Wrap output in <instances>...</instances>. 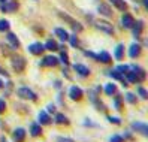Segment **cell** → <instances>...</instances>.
Here are the masks:
<instances>
[{
  "instance_id": "30bf717a",
  "label": "cell",
  "mask_w": 148,
  "mask_h": 142,
  "mask_svg": "<svg viewBox=\"0 0 148 142\" xmlns=\"http://www.w3.org/2000/svg\"><path fill=\"white\" fill-rule=\"evenodd\" d=\"M96 25H97L99 30H103V32L108 33V34H114V27H112L109 23H106V21H97V23H96Z\"/></svg>"
},
{
  "instance_id": "f35d334b",
  "label": "cell",
  "mask_w": 148,
  "mask_h": 142,
  "mask_svg": "<svg viewBox=\"0 0 148 142\" xmlns=\"http://www.w3.org/2000/svg\"><path fill=\"white\" fill-rule=\"evenodd\" d=\"M84 56H87V57H91V58H94V60H97V56H96L94 52H91V51H84Z\"/></svg>"
},
{
  "instance_id": "ac0fdd59",
  "label": "cell",
  "mask_w": 148,
  "mask_h": 142,
  "mask_svg": "<svg viewBox=\"0 0 148 142\" xmlns=\"http://www.w3.org/2000/svg\"><path fill=\"white\" fill-rule=\"evenodd\" d=\"M6 40L11 43V47H12L14 49L20 48V40H18V38H16L14 33H8V36H6Z\"/></svg>"
},
{
  "instance_id": "ffe728a7",
  "label": "cell",
  "mask_w": 148,
  "mask_h": 142,
  "mask_svg": "<svg viewBox=\"0 0 148 142\" xmlns=\"http://www.w3.org/2000/svg\"><path fill=\"white\" fill-rule=\"evenodd\" d=\"M97 60H100L103 64H109L111 63V56L108 51H100V54L97 56Z\"/></svg>"
},
{
  "instance_id": "d590c367",
  "label": "cell",
  "mask_w": 148,
  "mask_h": 142,
  "mask_svg": "<svg viewBox=\"0 0 148 142\" xmlns=\"http://www.w3.org/2000/svg\"><path fill=\"white\" fill-rule=\"evenodd\" d=\"M57 142H75V141L71 139V138H66V136H58L57 138Z\"/></svg>"
},
{
  "instance_id": "44dd1931",
  "label": "cell",
  "mask_w": 148,
  "mask_h": 142,
  "mask_svg": "<svg viewBox=\"0 0 148 142\" xmlns=\"http://www.w3.org/2000/svg\"><path fill=\"white\" fill-rule=\"evenodd\" d=\"M109 2L114 5L117 9H120V11H127V3L124 2V0H109Z\"/></svg>"
},
{
  "instance_id": "277c9868",
  "label": "cell",
  "mask_w": 148,
  "mask_h": 142,
  "mask_svg": "<svg viewBox=\"0 0 148 142\" xmlns=\"http://www.w3.org/2000/svg\"><path fill=\"white\" fill-rule=\"evenodd\" d=\"M29 52L30 54H33V56H40L43 51H45V47L42 45L40 42H33V43H30L29 45Z\"/></svg>"
},
{
  "instance_id": "2e32d148",
  "label": "cell",
  "mask_w": 148,
  "mask_h": 142,
  "mask_svg": "<svg viewBox=\"0 0 148 142\" xmlns=\"http://www.w3.org/2000/svg\"><path fill=\"white\" fill-rule=\"evenodd\" d=\"M38 120H39V124H40V126H42V124H43V126H47V124H51V117H49V115H48L45 111H40V112H39Z\"/></svg>"
},
{
  "instance_id": "7c38bea8",
  "label": "cell",
  "mask_w": 148,
  "mask_h": 142,
  "mask_svg": "<svg viewBox=\"0 0 148 142\" xmlns=\"http://www.w3.org/2000/svg\"><path fill=\"white\" fill-rule=\"evenodd\" d=\"M111 78H115V79H118V81H121L123 82V85L124 87H129V82H127V79H126V76L123 75V73H120L117 69H114V70H111V72L108 73Z\"/></svg>"
},
{
  "instance_id": "cb8c5ba5",
  "label": "cell",
  "mask_w": 148,
  "mask_h": 142,
  "mask_svg": "<svg viewBox=\"0 0 148 142\" xmlns=\"http://www.w3.org/2000/svg\"><path fill=\"white\" fill-rule=\"evenodd\" d=\"M124 57V45L123 43H118L117 48H115V58L117 60H123Z\"/></svg>"
},
{
  "instance_id": "603a6c76",
  "label": "cell",
  "mask_w": 148,
  "mask_h": 142,
  "mask_svg": "<svg viewBox=\"0 0 148 142\" xmlns=\"http://www.w3.org/2000/svg\"><path fill=\"white\" fill-rule=\"evenodd\" d=\"M56 32V34L60 38V40H63V42H66L67 39H69V33L64 30V29H56L54 30Z\"/></svg>"
},
{
  "instance_id": "60d3db41",
  "label": "cell",
  "mask_w": 148,
  "mask_h": 142,
  "mask_svg": "<svg viewBox=\"0 0 148 142\" xmlns=\"http://www.w3.org/2000/svg\"><path fill=\"white\" fill-rule=\"evenodd\" d=\"M48 111H49V112H54V111H56V106H54V105H49V106H48Z\"/></svg>"
},
{
  "instance_id": "52a82bcc",
  "label": "cell",
  "mask_w": 148,
  "mask_h": 142,
  "mask_svg": "<svg viewBox=\"0 0 148 142\" xmlns=\"http://www.w3.org/2000/svg\"><path fill=\"white\" fill-rule=\"evenodd\" d=\"M132 129L136 130L138 133H141V135H144V136H148V126L145 123L135 121V123H132Z\"/></svg>"
},
{
  "instance_id": "74e56055",
  "label": "cell",
  "mask_w": 148,
  "mask_h": 142,
  "mask_svg": "<svg viewBox=\"0 0 148 142\" xmlns=\"http://www.w3.org/2000/svg\"><path fill=\"white\" fill-rule=\"evenodd\" d=\"M6 111V102L3 99H0V114H3Z\"/></svg>"
},
{
  "instance_id": "8fae6325",
  "label": "cell",
  "mask_w": 148,
  "mask_h": 142,
  "mask_svg": "<svg viewBox=\"0 0 148 142\" xmlns=\"http://www.w3.org/2000/svg\"><path fill=\"white\" fill-rule=\"evenodd\" d=\"M12 138H14L15 142H24V139H25V130L23 127H16L14 130V133H12Z\"/></svg>"
},
{
  "instance_id": "ab89813d",
  "label": "cell",
  "mask_w": 148,
  "mask_h": 142,
  "mask_svg": "<svg viewBox=\"0 0 148 142\" xmlns=\"http://www.w3.org/2000/svg\"><path fill=\"white\" fill-rule=\"evenodd\" d=\"M0 75H5V76H9V73L6 72V70L3 69V67H0Z\"/></svg>"
},
{
  "instance_id": "6da1fadb",
  "label": "cell",
  "mask_w": 148,
  "mask_h": 142,
  "mask_svg": "<svg viewBox=\"0 0 148 142\" xmlns=\"http://www.w3.org/2000/svg\"><path fill=\"white\" fill-rule=\"evenodd\" d=\"M16 94H18V97H21L23 100H32V102H36L38 100L36 93L32 91L29 87H20L18 90H16Z\"/></svg>"
},
{
  "instance_id": "8992f818",
  "label": "cell",
  "mask_w": 148,
  "mask_h": 142,
  "mask_svg": "<svg viewBox=\"0 0 148 142\" xmlns=\"http://www.w3.org/2000/svg\"><path fill=\"white\" fill-rule=\"evenodd\" d=\"M58 63H60V61H58L57 57H54V56H47V57H43V60L40 61V66H43V67H54V66H57Z\"/></svg>"
},
{
  "instance_id": "ba28073f",
  "label": "cell",
  "mask_w": 148,
  "mask_h": 142,
  "mask_svg": "<svg viewBox=\"0 0 148 142\" xmlns=\"http://www.w3.org/2000/svg\"><path fill=\"white\" fill-rule=\"evenodd\" d=\"M82 96H84V93H82V90L79 87H76V85L71 87V90H69V97H71L72 100H81Z\"/></svg>"
},
{
  "instance_id": "4fadbf2b",
  "label": "cell",
  "mask_w": 148,
  "mask_h": 142,
  "mask_svg": "<svg viewBox=\"0 0 148 142\" xmlns=\"http://www.w3.org/2000/svg\"><path fill=\"white\" fill-rule=\"evenodd\" d=\"M141 45L139 43H132L130 45V49H129V56L132 57V58H136V57H139L141 56Z\"/></svg>"
},
{
  "instance_id": "b9f144b4",
  "label": "cell",
  "mask_w": 148,
  "mask_h": 142,
  "mask_svg": "<svg viewBox=\"0 0 148 142\" xmlns=\"http://www.w3.org/2000/svg\"><path fill=\"white\" fill-rule=\"evenodd\" d=\"M0 88H3V81L0 79Z\"/></svg>"
},
{
  "instance_id": "4dcf8cb0",
  "label": "cell",
  "mask_w": 148,
  "mask_h": 142,
  "mask_svg": "<svg viewBox=\"0 0 148 142\" xmlns=\"http://www.w3.org/2000/svg\"><path fill=\"white\" fill-rule=\"evenodd\" d=\"M129 69H130V66H127V64H120L118 67H117V70L120 73H123V75H126L127 72H129Z\"/></svg>"
},
{
  "instance_id": "484cf974",
  "label": "cell",
  "mask_w": 148,
  "mask_h": 142,
  "mask_svg": "<svg viewBox=\"0 0 148 142\" xmlns=\"http://www.w3.org/2000/svg\"><path fill=\"white\" fill-rule=\"evenodd\" d=\"M105 93H106L108 96L115 94V93H117V85H115L114 82H109V84H106V85H105Z\"/></svg>"
},
{
  "instance_id": "1f68e13d",
  "label": "cell",
  "mask_w": 148,
  "mask_h": 142,
  "mask_svg": "<svg viewBox=\"0 0 148 142\" xmlns=\"http://www.w3.org/2000/svg\"><path fill=\"white\" fill-rule=\"evenodd\" d=\"M138 94L142 97V99H148V93L144 87H138Z\"/></svg>"
},
{
  "instance_id": "5b68a950",
  "label": "cell",
  "mask_w": 148,
  "mask_h": 142,
  "mask_svg": "<svg viewBox=\"0 0 148 142\" xmlns=\"http://www.w3.org/2000/svg\"><path fill=\"white\" fill-rule=\"evenodd\" d=\"M60 16H62V18L64 20V21H67L69 24H71V27L76 32V33H79V32H82V25L78 23V21H75L73 18H71V16H67L66 14H60Z\"/></svg>"
},
{
  "instance_id": "f546056e",
  "label": "cell",
  "mask_w": 148,
  "mask_h": 142,
  "mask_svg": "<svg viewBox=\"0 0 148 142\" xmlns=\"http://www.w3.org/2000/svg\"><path fill=\"white\" fill-rule=\"evenodd\" d=\"M126 100H127L129 103L135 105V103H136V96H135L133 93H127V94H126Z\"/></svg>"
},
{
  "instance_id": "e0dca14e",
  "label": "cell",
  "mask_w": 148,
  "mask_h": 142,
  "mask_svg": "<svg viewBox=\"0 0 148 142\" xmlns=\"http://www.w3.org/2000/svg\"><path fill=\"white\" fill-rule=\"evenodd\" d=\"M30 135H32L33 138H38L39 135H42L40 124H38V123H32V124H30Z\"/></svg>"
},
{
  "instance_id": "d4e9b609",
  "label": "cell",
  "mask_w": 148,
  "mask_h": 142,
  "mask_svg": "<svg viewBox=\"0 0 148 142\" xmlns=\"http://www.w3.org/2000/svg\"><path fill=\"white\" fill-rule=\"evenodd\" d=\"M43 47H45V49H48V51H58V43L53 39H49Z\"/></svg>"
},
{
  "instance_id": "7bdbcfd3",
  "label": "cell",
  "mask_w": 148,
  "mask_h": 142,
  "mask_svg": "<svg viewBox=\"0 0 148 142\" xmlns=\"http://www.w3.org/2000/svg\"><path fill=\"white\" fill-rule=\"evenodd\" d=\"M2 142H6V139H5V138H3V139H2Z\"/></svg>"
},
{
  "instance_id": "9a60e30c",
  "label": "cell",
  "mask_w": 148,
  "mask_h": 142,
  "mask_svg": "<svg viewBox=\"0 0 148 142\" xmlns=\"http://www.w3.org/2000/svg\"><path fill=\"white\" fill-rule=\"evenodd\" d=\"M73 69H75V72L78 75H81V76H88L90 75V69L87 66H84V64H75Z\"/></svg>"
},
{
  "instance_id": "3957f363",
  "label": "cell",
  "mask_w": 148,
  "mask_h": 142,
  "mask_svg": "<svg viewBox=\"0 0 148 142\" xmlns=\"http://www.w3.org/2000/svg\"><path fill=\"white\" fill-rule=\"evenodd\" d=\"M130 69H132V72L136 75L138 78V82H144L145 79H147V72L141 67V66H136V64H132L130 66Z\"/></svg>"
},
{
  "instance_id": "e575fe53",
  "label": "cell",
  "mask_w": 148,
  "mask_h": 142,
  "mask_svg": "<svg viewBox=\"0 0 148 142\" xmlns=\"http://www.w3.org/2000/svg\"><path fill=\"white\" fill-rule=\"evenodd\" d=\"M109 142H124V139L121 138L120 135H114V136L109 139Z\"/></svg>"
},
{
  "instance_id": "9c48e42d",
  "label": "cell",
  "mask_w": 148,
  "mask_h": 142,
  "mask_svg": "<svg viewBox=\"0 0 148 142\" xmlns=\"http://www.w3.org/2000/svg\"><path fill=\"white\" fill-rule=\"evenodd\" d=\"M121 24H123V27H124V29H132V27H133V24H135L133 15L124 14V15H123V18H121Z\"/></svg>"
},
{
  "instance_id": "7a4b0ae2",
  "label": "cell",
  "mask_w": 148,
  "mask_h": 142,
  "mask_svg": "<svg viewBox=\"0 0 148 142\" xmlns=\"http://www.w3.org/2000/svg\"><path fill=\"white\" fill-rule=\"evenodd\" d=\"M12 69L15 70V72H23V70L25 69V64H27V61H25V58L23 56H12Z\"/></svg>"
},
{
  "instance_id": "7402d4cb",
  "label": "cell",
  "mask_w": 148,
  "mask_h": 142,
  "mask_svg": "<svg viewBox=\"0 0 148 142\" xmlns=\"http://www.w3.org/2000/svg\"><path fill=\"white\" fill-rule=\"evenodd\" d=\"M56 123L62 124V126H63V124H64V126H69V123H71V121H69V118L66 117L64 114H56Z\"/></svg>"
},
{
  "instance_id": "4316f807",
  "label": "cell",
  "mask_w": 148,
  "mask_h": 142,
  "mask_svg": "<svg viewBox=\"0 0 148 142\" xmlns=\"http://www.w3.org/2000/svg\"><path fill=\"white\" fill-rule=\"evenodd\" d=\"M16 8H18V3L16 2H5L2 9L3 11H16Z\"/></svg>"
},
{
  "instance_id": "f1b7e54d",
  "label": "cell",
  "mask_w": 148,
  "mask_h": 142,
  "mask_svg": "<svg viewBox=\"0 0 148 142\" xmlns=\"http://www.w3.org/2000/svg\"><path fill=\"white\" fill-rule=\"evenodd\" d=\"M58 61H62V63H64V64H69V56H67V52L64 49H62V54H60Z\"/></svg>"
},
{
  "instance_id": "836d02e7",
  "label": "cell",
  "mask_w": 148,
  "mask_h": 142,
  "mask_svg": "<svg viewBox=\"0 0 148 142\" xmlns=\"http://www.w3.org/2000/svg\"><path fill=\"white\" fill-rule=\"evenodd\" d=\"M67 40H71L72 47H78V45H79V42H78V38L75 36V34H73V36H69V39H67Z\"/></svg>"
},
{
  "instance_id": "d6986e66",
  "label": "cell",
  "mask_w": 148,
  "mask_h": 142,
  "mask_svg": "<svg viewBox=\"0 0 148 142\" xmlns=\"http://www.w3.org/2000/svg\"><path fill=\"white\" fill-rule=\"evenodd\" d=\"M97 11H99V14L100 15H103V16H112V11H111V8L108 6V5H105V3H102V5H99V8H97Z\"/></svg>"
},
{
  "instance_id": "8d00e7d4",
  "label": "cell",
  "mask_w": 148,
  "mask_h": 142,
  "mask_svg": "<svg viewBox=\"0 0 148 142\" xmlns=\"http://www.w3.org/2000/svg\"><path fill=\"white\" fill-rule=\"evenodd\" d=\"M108 120H109V123H112V124H121V120L117 118V117H108Z\"/></svg>"
},
{
  "instance_id": "d6a6232c",
  "label": "cell",
  "mask_w": 148,
  "mask_h": 142,
  "mask_svg": "<svg viewBox=\"0 0 148 142\" xmlns=\"http://www.w3.org/2000/svg\"><path fill=\"white\" fill-rule=\"evenodd\" d=\"M114 106L117 111H121V96H117L114 99Z\"/></svg>"
},
{
  "instance_id": "83f0119b",
  "label": "cell",
  "mask_w": 148,
  "mask_h": 142,
  "mask_svg": "<svg viewBox=\"0 0 148 142\" xmlns=\"http://www.w3.org/2000/svg\"><path fill=\"white\" fill-rule=\"evenodd\" d=\"M11 27V24L8 20H0V32H8Z\"/></svg>"
},
{
  "instance_id": "5bb4252c",
  "label": "cell",
  "mask_w": 148,
  "mask_h": 142,
  "mask_svg": "<svg viewBox=\"0 0 148 142\" xmlns=\"http://www.w3.org/2000/svg\"><path fill=\"white\" fill-rule=\"evenodd\" d=\"M133 36L136 38V39H139L141 38V33H142V30H144V21H135V24H133Z\"/></svg>"
}]
</instances>
